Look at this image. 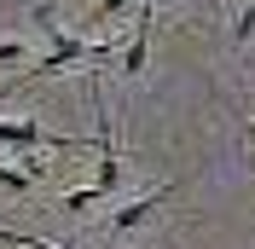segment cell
<instances>
[{"instance_id":"cell-11","label":"cell","mask_w":255,"mask_h":249,"mask_svg":"<svg viewBox=\"0 0 255 249\" xmlns=\"http://www.w3.org/2000/svg\"><path fill=\"white\" fill-rule=\"evenodd\" d=\"M162 6H174V0H151V6H145V12H162Z\"/></svg>"},{"instance_id":"cell-9","label":"cell","mask_w":255,"mask_h":249,"mask_svg":"<svg viewBox=\"0 0 255 249\" xmlns=\"http://www.w3.org/2000/svg\"><path fill=\"white\" fill-rule=\"evenodd\" d=\"M0 244H17V249H64V244H41V238H23V232H0Z\"/></svg>"},{"instance_id":"cell-6","label":"cell","mask_w":255,"mask_h":249,"mask_svg":"<svg viewBox=\"0 0 255 249\" xmlns=\"http://www.w3.org/2000/svg\"><path fill=\"white\" fill-rule=\"evenodd\" d=\"M250 41H255V0L232 17V47H250Z\"/></svg>"},{"instance_id":"cell-5","label":"cell","mask_w":255,"mask_h":249,"mask_svg":"<svg viewBox=\"0 0 255 249\" xmlns=\"http://www.w3.org/2000/svg\"><path fill=\"white\" fill-rule=\"evenodd\" d=\"M93 203H105V197H99V191L87 186V191H70V197H58V209H64V215H70V220H81V215H87V209H93Z\"/></svg>"},{"instance_id":"cell-8","label":"cell","mask_w":255,"mask_h":249,"mask_svg":"<svg viewBox=\"0 0 255 249\" xmlns=\"http://www.w3.org/2000/svg\"><path fill=\"white\" fill-rule=\"evenodd\" d=\"M128 6H133V0H99V6H93V23H111V17H122Z\"/></svg>"},{"instance_id":"cell-2","label":"cell","mask_w":255,"mask_h":249,"mask_svg":"<svg viewBox=\"0 0 255 249\" xmlns=\"http://www.w3.org/2000/svg\"><path fill=\"white\" fill-rule=\"evenodd\" d=\"M0 145H12V151H35V145H52V151H76L81 139L47 133V127H35V122H0Z\"/></svg>"},{"instance_id":"cell-4","label":"cell","mask_w":255,"mask_h":249,"mask_svg":"<svg viewBox=\"0 0 255 249\" xmlns=\"http://www.w3.org/2000/svg\"><path fill=\"white\" fill-rule=\"evenodd\" d=\"M145 52H151V12L133 23V41L122 47V76H145Z\"/></svg>"},{"instance_id":"cell-3","label":"cell","mask_w":255,"mask_h":249,"mask_svg":"<svg viewBox=\"0 0 255 249\" xmlns=\"http://www.w3.org/2000/svg\"><path fill=\"white\" fill-rule=\"evenodd\" d=\"M174 191H180V186H157V191H145V197L122 203V209H116V215H111V232H133V226H145V220L157 215V209H162V203H168V197H174Z\"/></svg>"},{"instance_id":"cell-1","label":"cell","mask_w":255,"mask_h":249,"mask_svg":"<svg viewBox=\"0 0 255 249\" xmlns=\"http://www.w3.org/2000/svg\"><path fill=\"white\" fill-rule=\"evenodd\" d=\"M93 110H99V180H93V191L116 197L122 191V145H116V116L105 105V93H99V76H93Z\"/></svg>"},{"instance_id":"cell-10","label":"cell","mask_w":255,"mask_h":249,"mask_svg":"<svg viewBox=\"0 0 255 249\" xmlns=\"http://www.w3.org/2000/svg\"><path fill=\"white\" fill-rule=\"evenodd\" d=\"M23 58H29L23 41H0V64H23Z\"/></svg>"},{"instance_id":"cell-7","label":"cell","mask_w":255,"mask_h":249,"mask_svg":"<svg viewBox=\"0 0 255 249\" xmlns=\"http://www.w3.org/2000/svg\"><path fill=\"white\" fill-rule=\"evenodd\" d=\"M0 186H6V191H35V180L23 168H6V162H0Z\"/></svg>"}]
</instances>
